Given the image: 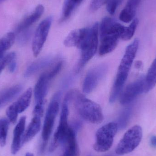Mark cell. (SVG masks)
Returning <instances> with one entry per match:
<instances>
[{
  "label": "cell",
  "mask_w": 156,
  "mask_h": 156,
  "mask_svg": "<svg viewBox=\"0 0 156 156\" xmlns=\"http://www.w3.org/2000/svg\"><path fill=\"white\" fill-rule=\"evenodd\" d=\"M125 28V27L114 18L107 16L103 18L99 28L100 55H105L115 49Z\"/></svg>",
  "instance_id": "obj_1"
},
{
  "label": "cell",
  "mask_w": 156,
  "mask_h": 156,
  "mask_svg": "<svg viewBox=\"0 0 156 156\" xmlns=\"http://www.w3.org/2000/svg\"><path fill=\"white\" fill-rule=\"evenodd\" d=\"M139 41L135 39L126 48L125 53L118 68L116 77L112 88L109 101L113 103L116 101L126 82L129 71L139 46Z\"/></svg>",
  "instance_id": "obj_2"
},
{
  "label": "cell",
  "mask_w": 156,
  "mask_h": 156,
  "mask_svg": "<svg viewBox=\"0 0 156 156\" xmlns=\"http://www.w3.org/2000/svg\"><path fill=\"white\" fill-rule=\"evenodd\" d=\"M99 24L95 23L91 26L81 28L80 39L77 48L80 50L81 57L76 67V72L80 70L94 55L98 44Z\"/></svg>",
  "instance_id": "obj_3"
},
{
  "label": "cell",
  "mask_w": 156,
  "mask_h": 156,
  "mask_svg": "<svg viewBox=\"0 0 156 156\" xmlns=\"http://www.w3.org/2000/svg\"><path fill=\"white\" fill-rule=\"evenodd\" d=\"M69 100L74 101L78 113L87 122L99 124L103 120L102 111L101 106L91 100L85 97L76 90L69 93Z\"/></svg>",
  "instance_id": "obj_4"
},
{
  "label": "cell",
  "mask_w": 156,
  "mask_h": 156,
  "mask_svg": "<svg viewBox=\"0 0 156 156\" xmlns=\"http://www.w3.org/2000/svg\"><path fill=\"white\" fill-rule=\"evenodd\" d=\"M143 137V130L138 125L129 129L125 133L115 149V153L123 155L133 151L141 143Z\"/></svg>",
  "instance_id": "obj_5"
},
{
  "label": "cell",
  "mask_w": 156,
  "mask_h": 156,
  "mask_svg": "<svg viewBox=\"0 0 156 156\" xmlns=\"http://www.w3.org/2000/svg\"><path fill=\"white\" fill-rule=\"evenodd\" d=\"M117 123H109L98 129L96 132L94 148L98 152H105L112 147L114 137L118 131Z\"/></svg>",
  "instance_id": "obj_6"
},
{
  "label": "cell",
  "mask_w": 156,
  "mask_h": 156,
  "mask_svg": "<svg viewBox=\"0 0 156 156\" xmlns=\"http://www.w3.org/2000/svg\"><path fill=\"white\" fill-rule=\"evenodd\" d=\"M69 99L68 94L65 97L62 106L59 120V124L54 135L53 141L50 145L49 150L50 152L55 151L60 144H65L69 131V127L68 122L69 111L68 104Z\"/></svg>",
  "instance_id": "obj_7"
},
{
  "label": "cell",
  "mask_w": 156,
  "mask_h": 156,
  "mask_svg": "<svg viewBox=\"0 0 156 156\" xmlns=\"http://www.w3.org/2000/svg\"><path fill=\"white\" fill-rule=\"evenodd\" d=\"M60 95V94L58 93L54 96L47 111L42 134L43 147L46 145L52 133L55 120L59 111L58 100Z\"/></svg>",
  "instance_id": "obj_8"
},
{
  "label": "cell",
  "mask_w": 156,
  "mask_h": 156,
  "mask_svg": "<svg viewBox=\"0 0 156 156\" xmlns=\"http://www.w3.org/2000/svg\"><path fill=\"white\" fill-rule=\"evenodd\" d=\"M52 21L53 17L48 16L41 22L37 28L32 44L33 54L36 57L39 55L45 43Z\"/></svg>",
  "instance_id": "obj_9"
},
{
  "label": "cell",
  "mask_w": 156,
  "mask_h": 156,
  "mask_svg": "<svg viewBox=\"0 0 156 156\" xmlns=\"http://www.w3.org/2000/svg\"><path fill=\"white\" fill-rule=\"evenodd\" d=\"M107 66L101 64L90 69L85 76L83 84V91L89 94L95 89L107 72Z\"/></svg>",
  "instance_id": "obj_10"
},
{
  "label": "cell",
  "mask_w": 156,
  "mask_h": 156,
  "mask_svg": "<svg viewBox=\"0 0 156 156\" xmlns=\"http://www.w3.org/2000/svg\"><path fill=\"white\" fill-rule=\"evenodd\" d=\"M144 91L145 78L142 76L126 86L122 93L120 103L123 105L128 104Z\"/></svg>",
  "instance_id": "obj_11"
},
{
  "label": "cell",
  "mask_w": 156,
  "mask_h": 156,
  "mask_svg": "<svg viewBox=\"0 0 156 156\" xmlns=\"http://www.w3.org/2000/svg\"><path fill=\"white\" fill-rule=\"evenodd\" d=\"M51 80L48 72L43 73L38 79L34 90L36 105L44 107V98L48 91V86Z\"/></svg>",
  "instance_id": "obj_12"
},
{
  "label": "cell",
  "mask_w": 156,
  "mask_h": 156,
  "mask_svg": "<svg viewBox=\"0 0 156 156\" xmlns=\"http://www.w3.org/2000/svg\"><path fill=\"white\" fill-rule=\"evenodd\" d=\"M26 121V116L21 117L14 130L13 137L11 146V153L12 154H17L23 145L22 141L25 127Z\"/></svg>",
  "instance_id": "obj_13"
},
{
  "label": "cell",
  "mask_w": 156,
  "mask_h": 156,
  "mask_svg": "<svg viewBox=\"0 0 156 156\" xmlns=\"http://www.w3.org/2000/svg\"><path fill=\"white\" fill-rule=\"evenodd\" d=\"M44 11V7L42 5H38L36 6L34 12L27 16L20 24L16 28L17 33H20L34 24L38 21Z\"/></svg>",
  "instance_id": "obj_14"
},
{
  "label": "cell",
  "mask_w": 156,
  "mask_h": 156,
  "mask_svg": "<svg viewBox=\"0 0 156 156\" xmlns=\"http://www.w3.org/2000/svg\"><path fill=\"white\" fill-rule=\"evenodd\" d=\"M55 58L47 56L42 58L34 62L28 66L25 72V77H29L38 71L52 65L55 62Z\"/></svg>",
  "instance_id": "obj_15"
},
{
  "label": "cell",
  "mask_w": 156,
  "mask_h": 156,
  "mask_svg": "<svg viewBox=\"0 0 156 156\" xmlns=\"http://www.w3.org/2000/svg\"><path fill=\"white\" fill-rule=\"evenodd\" d=\"M141 0H128L119 15V19L122 22L129 23L134 19L136 10Z\"/></svg>",
  "instance_id": "obj_16"
},
{
  "label": "cell",
  "mask_w": 156,
  "mask_h": 156,
  "mask_svg": "<svg viewBox=\"0 0 156 156\" xmlns=\"http://www.w3.org/2000/svg\"><path fill=\"white\" fill-rule=\"evenodd\" d=\"M41 117L34 115L25 133L24 134L22 141L23 145L31 141L38 133L41 128Z\"/></svg>",
  "instance_id": "obj_17"
},
{
  "label": "cell",
  "mask_w": 156,
  "mask_h": 156,
  "mask_svg": "<svg viewBox=\"0 0 156 156\" xmlns=\"http://www.w3.org/2000/svg\"><path fill=\"white\" fill-rule=\"evenodd\" d=\"M22 86L20 84L14 85L0 93V107L4 106L13 100L21 92Z\"/></svg>",
  "instance_id": "obj_18"
},
{
  "label": "cell",
  "mask_w": 156,
  "mask_h": 156,
  "mask_svg": "<svg viewBox=\"0 0 156 156\" xmlns=\"http://www.w3.org/2000/svg\"><path fill=\"white\" fill-rule=\"evenodd\" d=\"M33 91L31 88L27 89L16 101L14 103L18 113L25 111L30 105Z\"/></svg>",
  "instance_id": "obj_19"
},
{
  "label": "cell",
  "mask_w": 156,
  "mask_h": 156,
  "mask_svg": "<svg viewBox=\"0 0 156 156\" xmlns=\"http://www.w3.org/2000/svg\"><path fill=\"white\" fill-rule=\"evenodd\" d=\"M83 0H65L62 9V22L68 19Z\"/></svg>",
  "instance_id": "obj_20"
},
{
  "label": "cell",
  "mask_w": 156,
  "mask_h": 156,
  "mask_svg": "<svg viewBox=\"0 0 156 156\" xmlns=\"http://www.w3.org/2000/svg\"><path fill=\"white\" fill-rule=\"evenodd\" d=\"M156 85V58L148 69L145 78L144 92H148Z\"/></svg>",
  "instance_id": "obj_21"
},
{
  "label": "cell",
  "mask_w": 156,
  "mask_h": 156,
  "mask_svg": "<svg viewBox=\"0 0 156 156\" xmlns=\"http://www.w3.org/2000/svg\"><path fill=\"white\" fill-rule=\"evenodd\" d=\"M15 40V35L12 32L7 33L0 39V58L2 57L4 53L12 46Z\"/></svg>",
  "instance_id": "obj_22"
},
{
  "label": "cell",
  "mask_w": 156,
  "mask_h": 156,
  "mask_svg": "<svg viewBox=\"0 0 156 156\" xmlns=\"http://www.w3.org/2000/svg\"><path fill=\"white\" fill-rule=\"evenodd\" d=\"M81 33V29H76L71 31L64 41V44L67 47H77Z\"/></svg>",
  "instance_id": "obj_23"
},
{
  "label": "cell",
  "mask_w": 156,
  "mask_h": 156,
  "mask_svg": "<svg viewBox=\"0 0 156 156\" xmlns=\"http://www.w3.org/2000/svg\"><path fill=\"white\" fill-rule=\"evenodd\" d=\"M10 121L5 118L0 119V146L3 147L6 144L7 133Z\"/></svg>",
  "instance_id": "obj_24"
},
{
  "label": "cell",
  "mask_w": 156,
  "mask_h": 156,
  "mask_svg": "<svg viewBox=\"0 0 156 156\" xmlns=\"http://www.w3.org/2000/svg\"><path fill=\"white\" fill-rule=\"evenodd\" d=\"M138 23L139 21L138 19L135 18L133 20L129 26L127 27H125L124 31L121 36V39L124 41H127L131 39L134 34Z\"/></svg>",
  "instance_id": "obj_25"
},
{
  "label": "cell",
  "mask_w": 156,
  "mask_h": 156,
  "mask_svg": "<svg viewBox=\"0 0 156 156\" xmlns=\"http://www.w3.org/2000/svg\"><path fill=\"white\" fill-rule=\"evenodd\" d=\"M131 113L132 109L131 108H126L123 111L119 116L118 123H117L118 128H123L126 126L130 119Z\"/></svg>",
  "instance_id": "obj_26"
},
{
  "label": "cell",
  "mask_w": 156,
  "mask_h": 156,
  "mask_svg": "<svg viewBox=\"0 0 156 156\" xmlns=\"http://www.w3.org/2000/svg\"><path fill=\"white\" fill-rule=\"evenodd\" d=\"M15 53L12 52L0 58V74L6 66L15 60Z\"/></svg>",
  "instance_id": "obj_27"
},
{
  "label": "cell",
  "mask_w": 156,
  "mask_h": 156,
  "mask_svg": "<svg viewBox=\"0 0 156 156\" xmlns=\"http://www.w3.org/2000/svg\"><path fill=\"white\" fill-rule=\"evenodd\" d=\"M18 114L14 103L11 105L6 110V115L9 121L12 123L16 122Z\"/></svg>",
  "instance_id": "obj_28"
},
{
  "label": "cell",
  "mask_w": 156,
  "mask_h": 156,
  "mask_svg": "<svg viewBox=\"0 0 156 156\" xmlns=\"http://www.w3.org/2000/svg\"><path fill=\"white\" fill-rule=\"evenodd\" d=\"M123 0H108L106 4V10L111 15H114L116 9Z\"/></svg>",
  "instance_id": "obj_29"
},
{
  "label": "cell",
  "mask_w": 156,
  "mask_h": 156,
  "mask_svg": "<svg viewBox=\"0 0 156 156\" xmlns=\"http://www.w3.org/2000/svg\"><path fill=\"white\" fill-rule=\"evenodd\" d=\"M77 145L76 144H68L66 145L64 154L61 156H78Z\"/></svg>",
  "instance_id": "obj_30"
},
{
  "label": "cell",
  "mask_w": 156,
  "mask_h": 156,
  "mask_svg": "<svg viewBox=\"0 0 156 156\" xmlns=\"http://www.w3.org/2000/svg\"><path fill=\"white\" fill-rule=\"evenodd\" d=\"M63 62L59 61L55 65L54 67L50 71L48 72V77L50 80H52L61 70L63 66Z\"/></svg>",
  "instance_id": "obj_31"
},
{
  "label": "cell",
  "mask_w": 156,
  "mask_h": 156,
  "mask_svg": "<svg viewBox=\"0 0 156 156\" xmlns=\"http://www.w3.org/2000/svg\"><path fill=\"white\" fill-rule=\"evenodd\" d=\"M108 0H91L90 3V9L92 11H96L100 9Z\"/></svg>",
  "instance_id": "obj_32"
},
{
  "label": "cell",
  "mask_w": 156,
  "mask_h": 156,
  "mask_svg": "<svg viewBox=\"0 0 156 156\" xmlns=\"http://www.w3.org/2000/svg\"><path fill=\"white\" fill-rule=\"evenodd\" d=\"M16 62L14 61V60L12 61L10 64H9V69L10 72H14L16 68Z\"/></svg>",
  "instance_id": "obj_33"
},
{
  "label": "cell",
  "mask_w": 156,
  "mask_h": 156,
  "mask_svg": "<svg viewBox=\"0 0 156 156\" xmlns=\"http://www.w3.org/2000/svg\"><path fill=\"white\" fill-rule=\"evenodd\" d=\"M150 144L153 147L156 148V136H153L150 138Z\"/></svg>",
  "instance_id": "obj_34"
},
{
  "label": "cell",
  "mask_w": 156,
  "mask_h": 156,
  "mask_svg": "<svg viewBox=\"0 0 156 156\" xmlns=\"http://www.w3.org/2000/svg\"><path fill=\"white\" fill-rule=\"evenodd\" d=\"M142 65V63L141 61H136L135 63V66L136 68L139 69L141 67V66Z\"/></svg>",
  "instance_id": "obj_35"
},
{
  "label": "cell",
  "mask_w": 156,
  "mask_h": 156,
  "mask_svg": "<svg viewBox=\"0 0 156 156\" xmlns=\"http://www.w3.org/2000/svg\"><path fill=\"white\" fill-rule=\"evenodd\" d=\"M25 156H34L33 154H31L30 153H27L26 154Z\"/></svg>",
  "instance_id": "obj_36"
},
{
  "label": "cell",
  "mask_w": 156,
  "mask_h": 156,
  "mask_svg": "<svg viewBox=\"0 0 156 156\" xmlns=\"http://www.w3.org/2000/svg\"><path fill=\"white\" fill-rule=\"evenodd\" d=\"M4 1H5V0H0V3L2 2H3Z\"/></svg>",
  "instance_id": "obj_37"
},
{
  "label": "cell",
  "mask_w": 156,
  "mask_h": 156,
  "mask_svg": "<svg viewBox=\"0 0 156 156\" xmlns=\"http://www.w3.org/2000/svg\"><path fill=\"white\" fill-rule=\"evenodd\" d=\"M111 156L108 155V156Z\"/></svg>",
  "instance_id": "obj_38"
},
{
  "label": "cell",
  "mask_w": 156,
  "mask_h": 156,
  "mask_svg": "<svg viewBox=\"0 0 156 156\" xmlns=\"http://www.w3.org/2000/svg\"></svg>",
  "instance_id": "obj_39"
}]
</instances>
